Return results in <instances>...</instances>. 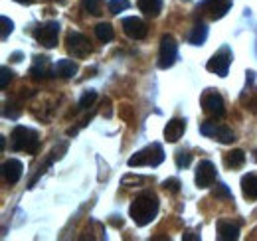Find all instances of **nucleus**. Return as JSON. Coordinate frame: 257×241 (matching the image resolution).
Instances as JSON below:
<instances>
[{
  "instance_id": "nucleus-1",
  "label": "nucleus",
  "mask_w": 257,
  "mask_h": 241,
  "mask_svg": "<svg viewBox=\"0 0 257 241\" xmlns=\"http://www.w3.org/2000/svg\"><path fill=\"white\" fill-rule=\"evenodd\" d=\"M157 213H159V198H157V194H153V192H143V194H139V196L133 200L131 208H128V215L133 217V221H135L139 227L149 225V223L157 217Z\"/></svg>"
},
{
  "instance_id": "nucleus-2",
  "label": "nucleus",
  "mask_w": 257,
  "mask_h": 241,
  "mask_svg": "<svg viewBox=\"0 0 257 241\" xmlns=\"http://www.w3.org/2000/svg\"><path fill=\"white\" fill-rule=\"evenodd\" d=\"M10 149L14 152H26L36 154L40 149V137L38 133L26 127H16L10 135Z\"/></svg>"
},
{
  "instance_id": "nucleus-3",
  "label": "nucleus",
  "mask_w": 257,
  "mask_h": 241,
  "mask_svg": "<svg viewBox=\"0 0 257 241\" xmlns=\"http://www.w3.org/2000/svg\"><path fill=\"white\" fill-rule=\"evenodd\" d=\"M162 162H164V151L159 143H153V145L141 149L128 158L131 168H135V166H159Z\"/></svg>"
},
{
  "instance_id": "nucleus-4",
  "label": "nucleus",
  "mask_w": 257,
  "mask_h": 241,
  "mask_svg": "<svg viewBox=\"0 0 257 241\" xmlns=\"http://www.w3.org/2000/svg\"><path fill=\"white\" fill-rule=\"evenodd\" d=\"M200 133L204 137H212L214 141L222 143V145H231L235 141V135L229 127H225L222 123H216V120H206L200 125Z\"/></svg>"
},
{
  "instance_id": "nucleus-5",
  "label": "nucleus",
  "mask_w": 257,
  "mask_h": 241,
  "mask_svg": "<svg viewBox=\"0 0 257 241\" xmlns=\"http://www.w3.org/2000/svg\"><path fill=\"white\" fill-rule=\"evenodd\" d=\"M34 38L40 46L52 50L58 46V38H60V24L58 22H44L34 30Z\"/></svg>"
},
{
  "instance_id": "nucleus-6",
  "label": "nucleus",
  "mask_w": 257,
  "mask_h": 241,
  "mask_svg": "<svg viewBox=\"0 0 257 241\" xmlns=\"http://www.w3.org/2000/svg\"><path fill=\"white\" fill-rule=\"evenodd\" d=\"M67 50L77 60H83L93 52L89 38L85 34H79V32H69L67 34Z\"/></svg>"
},
{
  "instance_id": "nucleus-7",
  "label": "nucleus",
  "mask_w": 257,
  "mask_h": 241,
  "mask_svg": "<svg viewBox=\"0 0 257 241\" xmlns=\"http://www.w3.org/2000/svg\"><path fill=\"white\" fill-rule=\"evenodd\" d=\"M202 109H204L206 115L216 117V119H222V117L225 115L224 97L214 89L204 91V95H202Z\"/></svg>"
},
{
  "instance_id": "nucleus-8",
  "label": "nucleus",
  "mask_w": 257,
  "mask_h": 241,
  "mask_svg": "<svg viewBox=\"0 0 257 241\" xmlns=\"http://www.w3.org/2000/svg\"><path fill=\"white\" fill-rule=\"evenodd\" d=\"M176 58H178V44L170 34H164L161 40V52H159V67L161 69L172 67Z\"/></svg>"
},
{
  "instance_id": "nucleus-9",
  "label": "nucleus",
  "mask_w": 257,
  "mask_h": 241,
  "mask_svg": "<svg viewBox=\"0 0 257 241\" xmlns=\"http://www.w3.org/2000/svg\"><path fill=\"white\" fill-rule=\"evenodd\" d=\"M231 60H233V54H231V50L224 46L220 52H216L208 63H206V69L210 71V73H216V75H220V77H225L227 75V69H229V65H231Z\"/></svg>"
},
{
  "instance_id": "nucleus-10",
  "label": "nucleus",
  "mask_w": 257,
  "mask_h": 241,
  "mask_svg": "<svg viewBox=\"0 0 257 241\" xmlns=\"http://www.w3.org/2000/svg\"><path fill=\"white\" fill-rule=\"evenodd\" d=\"M231 8V0H202L198 4V10H202L204 14H208L212 20H220Z\"/></svg>"
},
{
  "instance_id": "nucleus-11",
  "label": "nucleus",
  "mask_w": 257,
  "mask_h": 241,
  "mask_svg": "<svg viewBox=\"0 0 257 241\" xmlns=\"http://www.w3.org/2000/svg\"><path fill=\"white\" fill-rule=\"evenodd\" d=\"M218 178V172H216V166H214V162H210V160H202L200 164H198V168H196V186L198 188H210L214 182Z\"/></svg>"
},
{
  "instance_id": "nucleus-12",
  "label": "nucleus",
  "mask_w": 257,
  "mask_h": 241,
  "mask_svg": "<svg viewBox=\"0 0 257 241\" xmlns=\"http://www.w3.org/2000/svg\"><path fill=\"white\" fill-rule=\"evenodd\" d=\"M123 30H125V34H127L128 38H133V40H145L147 34H149L147 24H145L141 18H137V16L123 18Z\"/></svg>"
},
{
  "instance_id": "nucleus-13",
  "label": "nucleus",
  "mask_w": 257,
  "mask_h": 241,
  "mask_svg": "<svg viewBox=\"0 0 257 241\" xmlns=\"http://www.w3.org/2000/svg\"><path fill=\"white\" fill-rule=\"evenodd\" d=\"M22 172H24V166L16 158H10V160H6L2 164V174H4V180L8 182V184H16L22 178Z\"/></svg>"
},
{
  "instance_id": "nucleus-14",
  "label": "nucleus",
  "mask_w": 257,
  "mask_h": 241,
  "mask_svg": "<svg viewBox=\"0 0 257 241\" xmlns=\"http://www.w3.org/2000/svg\"><path fill=\"white\" fill-rule=\"evenodd\" d=\"M184 131H186V120L170 119L168 123H166V127H164V139H166L168 143H176V141L182 139Z\"/></svg>"
},
{
  "instance_id": "nucleus-15",
  "label": "nucleus",
  "mask_w": 257,
  "mask_h": 241,
  "mask_svg": "<svg viewBox=\"0 0 257 241\" xmlns=\"http://www.w3.org/2000/svg\"><path fill=\"white\" fill-rule=\"evenodd\" d=\"M67 147H69V145H67V141H64V143H62L60 147H56V149L52 151V156H50V158H48V160H46V162H44V164H42V166L38 168V172L34 174V178L30 180V186H28V188H34L36 180H38V178H40V176H42V174H44V172H46V170H48V168H50V166H52V164H54L56 160H60V158L64 156V152L67 151Z\"/></svg>"
},
{
  "instance_id": "nucleus-16",
  "label": "nucleus",
  "mask_w": 257,
  "mask_h": 241,
  "mask_svg": "<svg viewBox=\"0 0 257 241\" xmlns=\"http://www.w3.org/2000/svg\"><path fill=\"white\" fill-rule=\"evenodd\" d=\"M30 75L34 79H46L52 75V67H50V60L44 58V56H36L34 63L30 67Z\"/></svg>"
},
{
  "instance_id": "nucleus-17",
  "label": "nucleus",
  "mask_w": 257,
  "mask_h": 241,
  "mask_svg": "<svg viewBox=\"0 0 257 241\" xmlns=\"http://www.w3.org/2000/svg\"><path fill=\"white\" fill-rule=\"evenodd\" d=\"M218 237L222 241H235L239 237V227L227 219H220L218 221Z\"/></svg>"
},
{
  "instance_id": "nucleus-18",
  "label": "nucleus",
  "mask_w": 257,
  "mask_h": 241,
  "mask_svg": "<svg viewBox=\"0 0 257 241\" xmlns=\"http://www.w3.org/2000/svg\"><path fill=\"white\" fill-rule=\"evenodd\" d=\"M241 194L245 200H257V174H245L241 178Z\"/></svg>"
},
{
  "instance_id": "nucleus-19",
  "label": "nucleus",
  "mask_w": 257,
  "mask_h": 241,
  "mask_svg": "<svg viewBox=\"0 0 257 241\" xmlns=\"http://www.w3.org/2000/svg\"><path fill=\"white\" fill-rule=\"evenodd\" d=\"M54 73L58 77H62V79H69V77H73L77 73V63L71 60H60L54 67Z\"/></svg>"
},
{
  "instance_id": "nucleus-20",
  "label": "nucleus",
  "mask_w": 257,
  "mask_h": 241,
  "mask_svg": "<svg viewBox=\"0 0 257 241\" xmlns=\"http://www.w3.org/2000/svg\"><path fill=\"white\" fill-rule=\"evenodd\" d=\"M224 164L229 170H235V168H241L245 164V152L235 149V151H229L224 156Z\"/></svg>"
},
{
  "instance_id": "nucleus-21",
  "label": "nucleus",
  "mask_w": 257,
  "mask_h": 241,
  "mask_svg": "<svg viewBox=\"0 0 257 241\" xmlns=\"http://www.w3.org/2000/svg\"><path fill=\"white\" fill-rule=\"evenodd\" d=\"M206 40H208V26H206L204 22L194 24L192 32L188 34V42H190L192 46H202Z\"/></svg>"
},
{
  "instance_id": "nucleus-22",
  "label": "nucleus",
  "mask_w": 257,
  "mask_h": 241,
  "mask_svg": "<svg viewBox=\"0 0 257 241\" xmlns=\"http://www.w3.org/2000/svg\"><path fill=\"white\" fill-rule=\"evenodd\" d=\"M137 6L147 16H159L162 10V0H139Z\"/></svg>"
},
{
  "instance_id": "nucleus-23",
  "label": "nucleus",
  "mask_w": 257,
  "mask_h": 241,
  "mask_svg": "<svg viewBox=\"0 0 257 241\" xmlns=\"http://www.w3.org/2000/svg\"><path fill=\"white\" fill-rule=\"evenodd\" d=\"M95 34L97 38L101 40V42H111L113 38H115V34H113V26L111 24H107V22H101V24H97L95 26Z\"/></svg>"
},
{
  "instance_id": "nucleus-24",
  "label": "nucleus",
  "mask_w": 257,
  "mask_h": 241,
  "mask_svg": "<svg viewBox=\"0 0 257 241\" xmlns=\"http://www.w3.org/2000/svg\"><path fill=\"white\" fill-rule=\"evenodd\" d=\"M212 196L216 200H224V202H233V196L229 192V188L225 184H216V188L212 190Z\"/></svg>"
},
{
  "instance_id": "nucleus-25",
  "label": "nucleus",
  "mask_w": 257,
  "mask_h": 241,
  "mask_svg": "<svg viewBox=\"0 0 257 241\" xmlns=\"http://www.w3.org/2000/svg\"><path fill=\"white\" fill-rule=\"evenodd\" d=\"M95 99H97V93L95 91H85L83 93V97L79 99V103H77V111H85V109H89L93 103H95Z\"/></svg>"
},
{
  "instance_id": "nucleus-26",
  "label": "nucleus",
  "mask_w": 257,
  "mask_h": 241,
  "mask_svg": "<svg viewBox=\"0 0 257 241\" xmlns=\"http://www.w3.org/2000/svg\"><path fill=\"white\" fill-rule=\"evenodd\" d=\"M174 160H176V166L178 168H188L190 162H192V154L188 151H178L176 156H174Z\"/></svg>"
},
{
  "instance_id": "nucleus-27",
  "label": "nucleus",
  "mask_w": 257,
  "mask_h": 241,
  "mask_svg": "<svg viewBox=\"0 0 257 241\" xmlns=\"http://www.w3.org/2000/svg\"><path fill=\"white\" fill-rule=\"evenodd\" d=\"M131 6L128 0H109V12L111 14H121L123 10H127Z\"/></svg>"
},
{
  "instance_id": "nucleus-28",
  "label": "nucleus",
  "mask_w": 257,
  "mask_h": 241,
  "mask_svg": "<svg viewBox=\"0 0 257 241\" xmlns=\"http://www.w3.org/2000/svg\"><path fill=\"white\" fill-rule=\"evenodd\" d=\"M101 4H103V0H83V8L93 16L101 14Z\"/></svg>"
},
{
  "instance_id": "nucleus-29",
  "label": "nucleus",
  "mask_w": 257,
  "mask_h": 241,
  "mask_svg": "<svg viewBox=\"0 0 257 241\" xmlns=\"http://www.w3.org/2000/svg\"><path fill=\"white\" fill-rule=\"evenodd\" d=\"M0 75H2V77H0V87H2V89H6V87H8V83L12 81L14 73H12V69H10V67H6V65H4V67L0 69Z\"/></svg>"
},
{
  "instance_id": "nucleus-30",
  "label": "nucleus",
  "mask_w": 257,
  "mask_h": 241,
  "mask_svg": "<svg viewBox=\"0 0 257 241\" xmlns=\"http://www.w3.org/2000/svg\"><path fill=\"white\" fill-rule=\"evenodd\" d=\"M162 188L170 194H178L180 192V180L178 178H168V180L162 182Z\"/></svg>"
},
{
  "instance_id": "nucleus-31",
  "label": "nucleus",
  "mask_w": 257,
  "mask_h": 241,
  "mask_svg": "<svg viewBox=\"0 0 257 241\" xmlns=\"http://www.w3.org/2000/svg\"><path fill=\"white\" fill-rule=\"evenodd\" d=\"M0 22H2V40H6V38H8V34L14 30V24H12V20H10V18H6V16H2V18H0Z\"/></svg>"
},
{
  "instance_id": "nucleus-32",
  "label": "nucleus",
  "mask_w": 257,
  "mask_h": 241,
  "mask_svg": "<svg viewBox=\"0 0 257 241\" xmlns=\"http://www.w3.org/2000/svg\"><path fill=\"white\" fill-rule=\"evenodd\" d=\"M182 239L184 241H200V235L194 233V231H184V233H182Z\"/></svg>"
},
{
  "instance_id": "nucleus-33",
  "label": "nucleus",
  "mask_w": 257,
  "mask_h": 241,
  "mask_svg": "<svg viewBox=\"0 0 257 241\" xmlns=\"http://www.w3.org/2000/svg\"><path fill=\"white\" fill-rule=\"evenodd\" d=\"M10 60H12V61H20V60H22V54H20V52H16V54H12V58H10Z\"/></svg>"
},
{
  "instance_id": "nucleus-34",
  "label": "nucleus",
  "mask_w": 257,
  "mask_h": 241,
  "mask_svg": "<svg viewBox=\"0 0 257 241\" xmlns=\"http://www.w3.org/2000/svg\"><path fill=\"white\" fill-rule=\"evenodd\" d=\"M16 2H20V4H32L36 0H16Z\"/></svg>"
}]
</instances>
